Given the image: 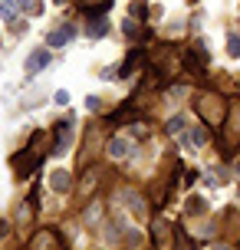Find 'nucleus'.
I'll return each mask as SVG.
<instances>
[{
	"instance_id": "nucleus-1",
	"label": "nucleus",
	"mask_w": 240,
	"mask_h": 250,
	"mask_svg": "<svg viewBox=\"0 0 240 250\" xmlns=\"http://www.w3.org/2000/svg\"><path fill=\"white\" fill-rule=\"evenodd\" d=\"M73 142V122H56V142H53V155H63Z\"/></svg>"
},
{
	"instance_id": "nucleus-12",
	"label": "nucleus",
	"mask_w": 240,
	"mask_h": 250,
	"mask_svg": "<svg viewBox=\"0 0 240 250\" xmlns=\"http://www.w3.org/2000/svg\"><path fill=\"white\" fill-rule=\"evenodd\" d=\"M168 132H171V135L184 132V119H171V122H168Z\"/></svg>"
},
{
	"instance_id": "nucleus-7",
	"label": "nucleus",
	"mask_w": 240,
	"mask_h": 250,
	"mask_svg": "<svg viewBox=\"0 0 240 250\" xmlns=\"http://www.w3.org/2000/svg\"><path fill=\"white\" fill-rule=\"evenodd\" d=\"M0 17L7 20V23H17V10H13V0H0Z\"/></svg>"
},
{
	"instance_id": "nucleus-8",
	"label": "nucleus",
	"mask_w": 240,
	"mask_h": 250,
	"mask_svg": "<svg viewBox=\"0 0 240 250\" xmlns=\"http://www.w3.org/2000/svg\"><path fill=\"white\" fill-rule=\"evenodd\" d=\"M13 3H17L20 10H26V13H40V10H43V7H40V0H13Z\"/></svg>"
},
{
	"instance_id": "nucleus-10",
	"label": "nucleus",
	"mask_w": 240,
	"mask_h": 250,
	"mask_svg": "<svg viewBox=\"0 0 240 250\" xmlns=\"http://www.w3.org/2000/svg\"><path fill=\"white\" fill-rule=\"evenodd\" d=\"M188 211H191V214H201V211H207V201H201V198H191V201H188Z\"/></svg>"
},
{
	"instance_id": "nucleus-6",
	"label": "nucleus",
	"mask_w": 240,
	"mask_h": 250,
	"mask_svg": "<svg viewBox=\"0 0 240 250\" xmlns=\"http://www.w3.org/2000/svg\"><path fill=\"white\" fill-rule=\"evenodd\" d=\"M50 185H53V191H60V194H66V191H69V188H73V178L66 175V171H53Z\"/></svg>"
},
{
	"instance_id": "nucleus-5",
	"label": "nucleus",
	"mask_w": 240,
	"mask_h": 250,
	"mask_svg": "<svg viewBox=\"0 0 240 250\" xmlns=\"http://www.w3.org/2000/svg\"><path fill=\"white\" fill-rule=\"evenodd\" d=\"M69 37H76V30L73 26H63V30H53L50 37H46V46H63Z\"/></svg>"
},
{
	"instance_id": "nucleus-11",
	"label": "nucleus",
	"mask_w": 240,
	"mask_h": 250,
	"mask_svg": "<svg viewBox=\"0 0 240 250\" xmlns=\"http://www.w3.org/2000/svg\"><path fill=\"white\" fill-rule=\"evenodd\" d=\"M175 250H191L188 237H184V230H175Z\"/></svg>"
},
{
	"instance_id": "nucleus-9",
	"label": "nucleus",
	"mask_w": 240,
	"mask_h": 250,
	"mask_svg": "<svg viewBox=\"0 0 240 250\" xmlns=\"http://www.w3.org/2000/svg\"><path fill=\"white\" fill-rule=\"evenodd\" d=\"M227 53L234 56V60H240V37H237V33H230V37H227Z\"/></svg>"
},
{
	"instance_id": "nucleus-13",
	"label": "nucleus",
	"mask_w": 240,
	"mask_h": 250,
	"mask_svg": "<svg viewBox=\"0 0 240 250\" xmlns=\"http://www.w3.org/2000/svg\"><path fill=\"white\" fill-rule=\"evenodd\" d=\"M105 30H109L105 23H92L89 26V37H105Z\"/></svg>"
},
{
	"instance_id": "nucleus-2",
	"label": "nucleus",
	"mask_w": 240,
	"mask_h": 250,
	"mask_svg": "<svg viewBox=\"0 0 240 250\" xmlns=\"http://www.w3.org/2000/svg\"><path fill=\"white\" fill-rule=\"evenodd\" d=\"M50 66V53H46V46H40L30 60H26V73L33 76V73H40V69H46Z\"/></svg>"
},
{
	"instance_id": "nucleus-16",
	"label": "nucleus",
	"mask_w": 240,
	"mask_h": 250,
	"mask_svg": "<svg viewBox=\"0 0 240 250\" xmlns=\"http://www.w3.org/2000/svg\"><path fill=\"white\" fill-rule=\"evenodd\" d=\"M86 109H89V112H96V109H99V99H96V96H89V102H86Z\"/></svg>"
},
{
	"instance_id": "nucleus-15",
	"label": "nucleus",
	"mask_w": 240,
	"mask_h": 250,
	"mask_svg": "<svg viewBox=\"0 0 240 250\" xmlns=\"http://www.w3.org/2000/svg\"><path fill=\"white\" fill-rule=\"evenodd\" d=\"M56 105H69V92H66V89L56 92Z\"/></svg>"
},
{
	"instance_id": "nucleus-4",
	"label": "nucleus",
	"mask_w": 240,
	"mask_h": 250,
	"mask_svg": "<svg viewBox=\"0 0 240 250\" xmlns=\"http://www.w3.org/2000/svg\"><path fill=\"white\" fill-rule=\"evenodd\" d=\"M109 155H112V158H125V155H132V142H128V138H112V142H109Z\"/></svg>"
},
{
	"instance_id": "nucleus-14",
	"label": "nucleus",
	"mask_w": 240,
	"mask_h": 250,
	"mask_svg": "<svg viewBox=\"0 0 240 250\" xmlns=\"http://www.w3.org/2000/svg\"><path fill=\"white\" fill-rule=\"evenodd\" d=\"M191 135H194V142H198V145H204V142H207V128H194V132H191Z\"/></svg>"
},
{
	"instance_id": "nucleus-17",
	"label": "nucleus",
	"mask_w": 240,
	"mask_h": 250,
	"mask_svg": "<svg viewBox=\"0 0 240 250\" xmlns=\"http://www.w3.org/2000/svg\"><path fill=\"white\" fill-rule=\"evenodd\" d=\"M3 234H7V224H3V221H0V237H3Z\"/></svg>"
},
{
	"instance_id": "nucleus-18",
	"label": "nucleus",
	"mask_w": 240,
	"mask_h": 250,
	"mask_svg": "<svg viewBox=\"0 0 240 250\" xmlns=\"http://www.w3.org/2000/svg\"><path fill=\"white\" fill-rule=\"evenodd\" d=\"M237 175H240V162H237Z\"/></svg>"
},
{
	"instance_id": "nucleus-3",
	"label": "nucleus",
	"mask_w": 240,
	"mask_h": 250,
	"mask_svg": "<svg viewBox=\"0 0 240 250\" xmlns=\"http://www.w3.org/2000/svg\"><path fill=\"white\" fill-rule=\"evenodd\" d=\"M33 250H60V237L53 230H43V234L33 237Z\"/></svg>"
}]
</instances>
